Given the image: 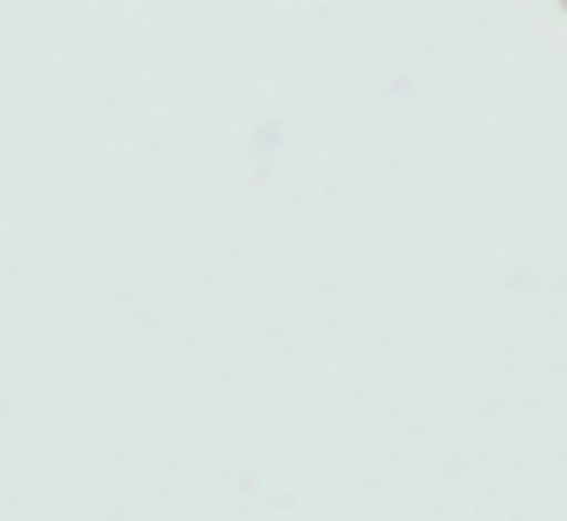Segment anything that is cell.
Instances as JSON below:
<instances>
[{
    "mask_svg": "<svg viewBox=\"0 0 567 521\" xmlns=\"http://www.w3.org/2000/svg\"><path fill=\"white\" fill-rule=\"evenodd\" d=\"M561 7H567V0H561Z\"/></svg>",
    "mask_w": 567,
    "mask_h": 521,
    "instance_id": "6da1fadb",
    "label": "cell"
}]
</instances>
